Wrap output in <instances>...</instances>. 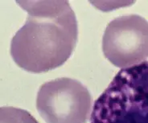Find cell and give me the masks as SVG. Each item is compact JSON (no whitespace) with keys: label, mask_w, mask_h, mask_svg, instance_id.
Here are the masks:
<instances>
[{"label":"cell","mask_w":148,"mask_h":123,"mask_svg":"<svg viewBox=\"0 0 148 123\" xmlns=\"http://www.w3.org/2000/svg\"><path fill=\"white\" fill-rule=\"evenodd\" d=\"M27 11L24 25L11 42V55L18 67L32 73L63 65L78 38L76 15L68 1L17 2Z\"/></svg>","instance_id":"obj_1"},{"label":"cell","mask_w":148,"mask_h":123,"mask_svg":"<svg viewBox=\"0 0 148 123\" xmlns=\"http://www.w3.org/2000/svg\"><path fill=\"white\" fill-rule=\"evenodd\" d=\"M90 123H148V61L115 75L94 102Z\"/></svg>","instance_id":"obj_2"},{"label":"cell","mask_w":148,"mask_h":123,"mask_svg":"<svg viewBox=\"0 0 148 123\" xmlns=\"http://www.w3.org/2000/svg\"><path fill=\"white\" fill-rule=\"evenodd\" d=\"M92 105L87 88L69 77L46 82L37 93L36 109L46 123H86Z\"/></svg>","instance_id":"obj_3"},{"label":"cell","mask_w":148,"mask_h":123,"mask_svg":"<svg viewBox=\"0 0 148 123\" xmlns=\"http://www.w3.org/2000/svg\"><path fill=\"white\" fill-rule=\"evenodd\" d=\"M102 51L110 63L127 68L148 57V22L138 15L119 16L108 23L102 38Z\"/></svg>","instance_id":"obj_4"},{"label":"cell","mask_w":148,"mask_h":123,"mask_svg":"<svg viewBox=\"0 0 148 123\" xmlns=\"http://www.w3.org/2000/svg\"><path fill=\"white\" fill-rule=\"evenodd\" d=\"M0 123H39L29 112L11 106L0 109Z\"/></svg>","instance_id":"obj_5"}]
</instances>
